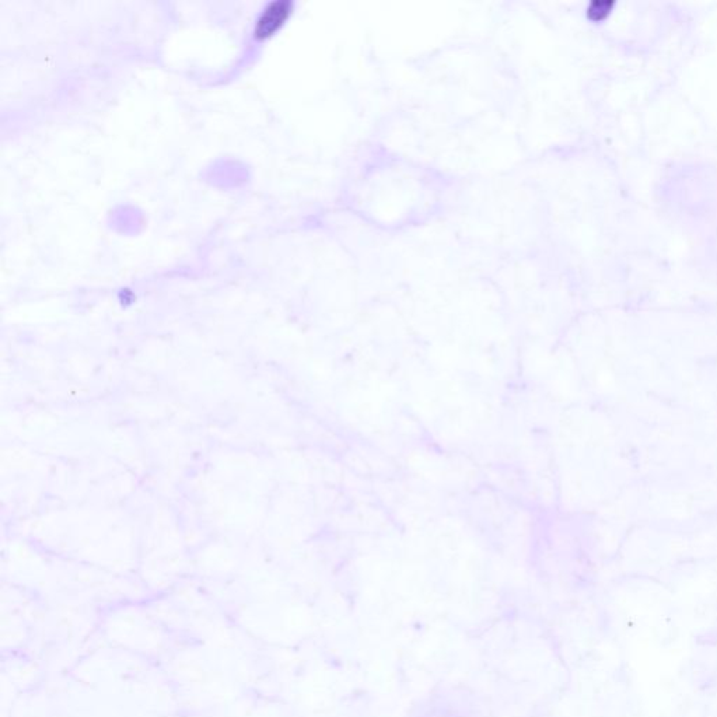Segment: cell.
<instances>
[{
    "instance_id": "obj_1",
    "label": "cell",
    "mask_w": 717,
    "mask_h": 717,
    "mask_svg": "<svg viewBox=\"0 0 717 717\" xmlns=\"http://www.w3.org/2000/svg\"><path fill=\"white\" fill-rule=\"evenodd\" d=\"M295 2L291 0H273L266 3L257 16L253 28V37L257 41H264L277 32L295 12Z\"/></svg>"
},
{
    "instance_id": "obj_2",
    "label": "cell",
    "mask_w": 717,
    "mask_h": 717,
    "mask_svg": "<svg viewBox=\"0 0 717 717\" xmlns=\"http://www.w3.org/2000/svg\"><path fill=\"white\" fill-rule=\"evenodd\" d=\"M613 6H615L613 2H607V0H601V2H591L587 8V17L593 21H601L611 14Z\"/></svg>"
}]
</instances>
